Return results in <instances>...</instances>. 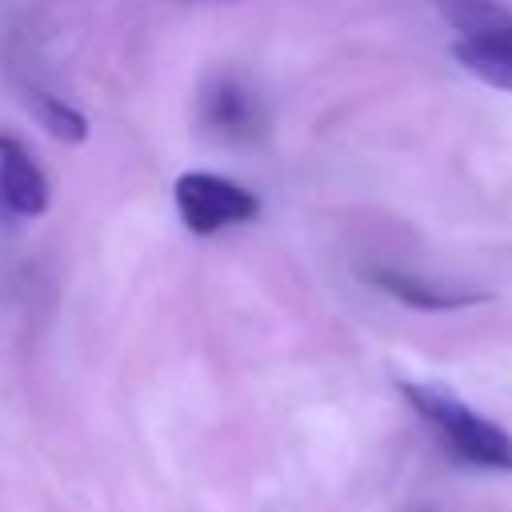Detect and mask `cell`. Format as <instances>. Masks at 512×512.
I'll use <instances>...</instances> for the list:
<instances>
[{
	"label": "cell",
	"instance_id": "2",
	"mask_svg": "<svg viewBox=\"0 0 512 512\" xmlns=\"http://www.w3.org/2000/svg\"><path fill=\"white\" fill-rule=\"evenodd\" d=\"M196 120L200 128L228 148H252L268 136V100L260 96L256 80L240 68H212L196 92Z\"/></svg>",
	"mask_w": 512,
	"mask_h": 512
},
{
	"label": "cell",
	"instance_id": "7",
	"mask_svg": "<svg viewBox=\"0 0 512 512\" xmlns=\"http://www.w3.org/2000/svg\"><path fill=\"white\" fill-rule=\"evenodd\" d=\"M452 56L460 68H468L472 76H480L492 88L512 92V24L484 32V36H464L452 44Z\"/></svg>",
	"mask_w": 512,
	"mask_h": 512
},
{
	"label": "cell",
	"instance_id": "3",
	"mask_svg": "<svg viewBox=\"0 0 512 512\" xmlns=\"http://www.w3.org/2000/svg\"><path fill=\"white\" fill-rule=\"evenodd\" d=\"M172 200H176V212L192 236H216L224 228H236V224H248L260 216L256 192H248L244 184H236L220 172L176 176Z\"/></svg>",
	"mask_w": 512,
	"mask_h": 512
},
{
	"label": "cell",
	"instance_id": "8",
	"mask_svg": "<svg viewBox=\"0 0 512 512\" xmlns=\"http://www.w3.org/2000/svg\"><path fill=\"white\" fill-rule=\"evenodd\" d=\"M440 8V16L464 36H484V32H496L504 24H512V12L500 4V0H432Z\"/></svg>",
	"mask_w": 512,
	"mask_h": 512
},
{
	"label": "cell",
	"instance_id": "5",
	"mask_svg": "<svg viewBox=\"0 0 512 512\" xmlns=\"http://www.w3.org/2000/svg\"><path fill=\"white\" fill-rule=\"evenodd\" d=\"M12 80L20 88V100L28 104V112L60 140H84L88 136V120L84 112H76L68 104V96L56 92V84L36 68V56L32 52H12Z\"/></svg>",
	"mask_w": 512,
	"mask_h": 512
},
{
	"label": "cell",
	"instance_id": "4",
	"mask_svg": "<svg viewBox=\"0 0 512 512\" xmlns=\"http://www.w3.org/2000/svg\"><path fill=\"white\" fill-rule=\"evenodd\" d=\"M52 184L36 156L8 132H0V216L8 220H36L48 212Z\"/></svg>",
	"mask_w": 512,
	"mask_h": 512
},
{
	"label": "cell",
	"instance_id": "1",
	"mask_svg": "<svg viewBox=\"0 0 512 512\" xmlns=\"http://www.w3.org/2000/svg\"><path fill=\"white\" fill-rule=\"evenodd\" d=\"M400 392L460 464L488 468V472H512V436L496 420L480 416L476 408H468L464 400H456L452 392H444L436 384L404 380Z\"/></svg>",
	"mask_w": 512,
	"mask_h": 512
},
{
	"label": "cell",
	"instance_id": "9",
	"mask_svg": "<svg viewBox=\"0 0 512 512\" xmlns=\"http://www.w3.org/2000/svg\"><path fill=\"white\" fill-rule=\"evenodd\" d=\"M192 4H232V0H192Z\"/></svg>",
	"mask_w": 512,
	"mask_h": 512
},
{
	"label": "cell",
	"instance_id": "6",
	"mask_svg": "<svg viewBox=\"0 0 512 512\" xmlns=\"http://www.w3.org/2000/svg\"><path fill=\"white\" fill-rule=\"evenodd\" d=\"M364 280H368L372 288L388 292L392 300H400V304H408V308H420V312H452V308H468V304L488 300V296L476 292V288L440 284V280H428V276H416V272H404V268H392V264L364 268Z\"/></svg>",
	"mask_w": 512,
	"mask_h": 512
}]
</instances>
